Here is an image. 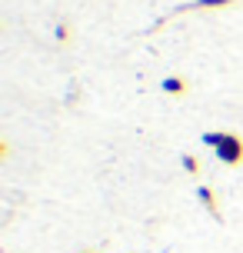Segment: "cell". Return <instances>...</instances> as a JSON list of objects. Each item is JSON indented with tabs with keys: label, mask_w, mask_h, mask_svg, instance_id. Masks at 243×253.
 <instances>
[{
	"label": "cell",
	"mask_w": 243,
	"mask_h": 253,
	"mask_svg": "<svg viewBox=\"0 0 243 253\" xmlns=\"http://www.w3.org/2000/svg\"><path fill=\"white\" fill-rule=\"evenodd\" d=\"M223 133H227V130H206V133H203V143H206V147H217L220 140H223Z\"/></svg>",
	"instance_id": "cell-5"
},
{
	"label": "cell",
	"mask_w": 243,
	"mask_h": 253,
	"mask_svg": "<svg viewBox=\"0 0 243 253\" xmlns=\"http://www.w3.org/2000/svg\"><path fill=\"white\" fill-rule=\"evenodd\" d=\"M163 93H187V80H180V77H166V80H163Z\"/></svg>",
	"instance_id": "cell-3"
},
{
	"label": "cell",
	"mask_w": 243,
	"mask_h": 253,
	"mask_svg": "<svg viewBox=\"0 0 243 253\" xmlns=\"http://www.w3.org/2000/svg\"><path fill=\"white\" fill-rule=\"evenodd\" d=\"M197 197H200V203L206 207V213L213 216V220H220V203H217V193H213L210 187H200V190H197Z\"/></svg>",
	"instance_id": "cell-2"
},
{
	"label": "cell",
	"mask_w": 243,
	"mask_h": 253,
	"mask_svg": "<svg viewBox=\"0 0 243 253\" xmlns=\"http://www.w3.org/2000/svg\"><path fill=\"white\" fill-rule=\"evenodd\" d=\"M183 170H187V173H200V164H197V157H190V153H187V157H183Z\"/></svg>",
	"instance_id": "cell-6"
},
{
	"label": "cell",
	"mask_w": 243,
	"mask_h": 253,
	"mask_svg": "<svg viewBox=\"0 0 243 253\" xmlns=\"http://www.w3.org/2000/svg\"><path fill=\"white\" fill-rule=\"evenodd\" d=\"M67 37H70V27L60 24V27H57V40H67Z\"/></svg>",
	"instance_id": "cell-7"
},
{
	"label": "cell",
	"mask_w": 243,
	"mask_h": 253,
	"mask_svg": "<svg viewBox=\"0 0 243 253\" xmlns=\"http://www.w3.org/2000/svg\"><path fill=\"white\" fill-rule=\"evenodd\" d=\"M83 253H93V250H83Z\"/></svg>",
	"instance_id": "cell-8"
},
{
	"label": "cell",
	"mask_w": 243,
	"mask_h": 253,
	"mask_svg": "<svg viewBox=\"0 0 243 253\" xmlns=\"http://www.w3.org/2000/svg\"><path fill=\"white\" fill-rule=\"evenodd\" d=\"M227 3H233V0H197L190 7L193 10H206V7H227Z\"/></svg>",
	"instance_id": "cell-4"
},
{
	"label": "cell",
	"mask_w": 243,
	"mask_h": 253,
	"mask_svg": "<svg viewBox=\"0 0 243 253\" xmlns=\"http://www.w3.org/2000/svg\"><path fill=\"white\" fill-rule=\"evenodd\" d=\"M213 153H217L220 164L240 167V164H243V140L237 137V133H223V140H220L217 147H213Z\"/></svg>",
	"instance_id": "cell-1"
}]
</instances>
